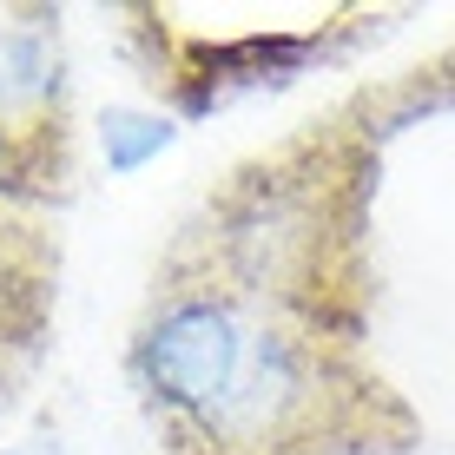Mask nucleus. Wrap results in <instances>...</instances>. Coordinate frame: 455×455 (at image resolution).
Wrapping results in <instances>:
<instances>
[{"mask_svg":"<svg viewBox=\"0 0 455 455\" xmlns=\"http://www.w3.org/2000/svg\"><path fill=\"white\" fill-rule=\"evenodd\" d=\"M125 376L165 455H350L383 410L356 343L271 317L179 264L132 323Z\"/></svg>","mask_w":455,"mask_h":455,"instance_id":"f257e3e1","label":"nucleus"},{"mask_svg":"<svg viewBox=\"0 0 455 455\" xmlns=\"http://www.w3.org/2000/svg\"><path fill=\"white\" fill-rule=\"evenodd\" d=\"M179 271H198L271 317L356 343L363 304V146L297 139L251 159L172 244Z\"/></svg>","mask_w":455,"mask_h":455,"instance_id":"f03ea898","label":"nucleus"},{"mask_svg":"<svg viewBox=\"0 0 455 455\" xmlns=\"http://www.w3.org/2000/svg\"><path fill=\"white\" fill-rule=\"evenodd\" d=\"M73 179V92L67 46L46 7H0V192L7 212L67 198Z\"/></svg>","mask_w":455,"mask_h":455,"instance_id":"7ed1b4c3","label":"nucleus"},{"mask_svg":"<svg viewBox=\"0 0 455 455\" xmlns=\"http://www.w3.org/2000/svg\"><path fill=\"white\" fill-rule=\"evenodd\" d=\"M53 271L60 251L46 244L40 218L0 205V410L27 383L46 323H53Z\"/></svg>","mask_w":455,"mask_h":455,"instance_id":"20e7f679","label":"nucleus"}]
</instances>
